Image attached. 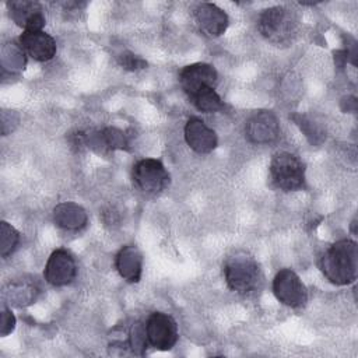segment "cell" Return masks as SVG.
I'll use <instances>...</instances> for the list:
<instances>
[{
	"mask_svg": "<svg viewBox=\"0 0 358 358\" xmlns=\"http://www.w3.org/2000/svg\"><path fill=\"white\" fill-rule=\"evenodd\" d=\"M324 277L336 285L355 281L358 271V248L351 239H340L330 245L320 259Z\"/></svg>",
	"mask_w": 358,
	"mask_h": 358,
	"instance_id": "6da1fadb",
	"label": "cell"
},
{
	"mask_svg": "<svg viewBox=\"0 0 358 358\" xmlns=\"http://www.w3.org/2000/svg\"><path fill=\"white\" fill-rule=\"evenodd\" d=\"M299 27L298 17L294 11L282 7L274 6L264 10L259 15L257 28L260 34L275 45H287L294 41Z\"/></svg>",
	"mask_w": 358,
	"mask_h": 358,
	"instance_id": "7a4b0ae2",
	"label": "cell"
},
{
	"mask_svg": "<svg viewBox=\"0 0 358 358\" xmlns=\"http://www.w3.org/2000/svg\"><path fill=\"white\" fill-rule=\"evenodd\" d=\"M224 277L229 289L238 294H249L257 287L260 271L256 260L250 255L236 252L227 259Z\"/></svg>",
	"mask_w": 358,
	"mask_h": 358,
	"instance_id": "3957f363",
	"label": "cell"
},
{
	"mask_svg": "<svg viewBox=\"0 0 358 358\" xmlns=\"http://www.w3.org/2000/svg\"><path fill=\"white\" fill-rule=\"evenodd\" d=\"M270 178L278 189L294 192L305 183V166L296 155L277 152L270 162Z\"/></svg>",
	"mask_w": 358,
	"mask_h": 358,
	"instance_id": "277c9868",
	"label": "cell"
},
{
	"mask_svg": "<svg viewBox=\"0 0 358 358\" xmlns=\"http://www.w3.org/2000/svg\"><path fill=\"white\" fill-rule=\"evenodd\" d=\"M134 185L147 194H158L169 185V173L161 161L144 158L133 166Z\"/></svg>",
	"mask_w": 358,
	"mask_h": 358,
	"instance_id": "5b68a950",
	"label": "cell"
},
{
	"mask_svg": "<svg viewBox=\"0 0 358 358\" xmlns=\"http://www.w3.org/2000/svg\"><path fill=\"white\" fill-rule=\"evenodd\" d=\"M145 326L148 344L157 350H171L179 337L175 319L162 312H154L148 316Z\"/></svg>",
	"mask_w": 358,
	"mask_h": 358,
	"instance_id": "8992f818",
	"label": "cell"
},
{
	"mask_svg": "<svg viewBox=\"0 0 358 358\" xmlns=\"http://www.w3.org/2000/svg\"><path fill=\"white\" fill-rule=\"evenodd\" d=\"M273 292L275 298L291 308L305 305L308 301V289L299 275L291 268L280 270L273 280Z\"/></svg>",
	"mask_w": 358,
	"mask_h": 358,
	"instance_id": "52a82bcc",
	"label": "cell"
},
{
	"mask_svg": "<svg viewBox=\"0 0 358 358\" xmlns=\"http://www.w3.org/2000/svg\"><path fill=\"white\" fill-rule=\"evenodd\" d=\"M280 124L275 115L270 110L253 113L245 124V136L253 144H268L277 140Z\"/></svg>",
	"mask_w": 358,
	"mask_h": 358,
	"instance_id": "ba28073f",
	"label": "cell"
},
{
	"mask_svg": "<svg viewBox=\"0 0 358 358\" xmlns=\"http://www.w3.org/2000/svg\"><path fill=\"white\" fill-rule=\"evenodd\" d=\"M77 274V266L74 257L64 249L55 250L45 266V280L55 285V287H63L70 284Z\"/></svg>",
	"mask_w": 358,
	"mask_h": 358,
	"instance_id": "9c48e42d",
	"label": "cell"
},
{
	"mask_svg": "<svg viewBox=\"0 0 358 358\" xmlns=\"http://www.w3.org/2000/svg\"><path fill=\"white\" fill-rule=\"evenodd\" d=\"M217 71L211 64L194 63L183 67L179 73V83L187 96L204 88H214L217 84Z\"/></svg>",
	"mask_w": 358,
	"mask_h": 358,
	"instance_id": "30bf717a",
	"label": "cell"
},
{
	"mask_svg": "<svg viewBox=\"0 0 358 358\" xmlns=\"http://www.w3.org/2000/svg\"><path fill=\"white\" fill-rule=\"evenodd\" d=\"M7 7L13 21L24 28V32L42 31L45 27V17L39 3L31 0H14L7 3Z\"/></svg>",
	"mask_w": 358,
	"mask_h": 358,
	"instance_id": "8fae6325",
	"label": "cell"
},
{
	"mask_svg": "<svg viewBox=\"0 0 358 358\" xmlns=\"http://www.w3.org/2000/svg\"><path fill=\"white\" fill-rule=\"evenodd\" d=\"M18 46L24 53L38 62H48L56 53L55 39L43 31L22 32L18 38Z\"/></svg>",
	"mask_w": 358,
	"mask_h": 358,
	"instance_id": "7c38bea8",
	"label": "cell"
},
{
	"mask_svg": "<svg viewBox=\"0 0 358 358\" xmlns=\"http://www.w3.org/2000/svg\"><path fill=\"white\" fill-rule=\"evenodd\" d=\"M185 140L187 145L199 152L208 154L217 147V134L201 119L190 117L185 126Z\"/></svg>",
	"mask_w": 358,
	"mask_h": 358,
	"instance_id": "4fadbf2b",
	"label": "cell"
},
{
	"mask_svg": "<svg viewBox=\"0 0 358 358\" xmlns=\"http://www.w3.org/2000/svg\"><path fill=\"white\" fill-rule=\"evenodd\" d=\"M194 18L199 28L208 36H220L228 27L227 13L211 3L199 4L194 10Z\"/></svg>",
	"mask_w": 358,
	"mask_h": 358,
	"instance_id": "5bb4252c",
	"label": "cell"
},
{
	"mask_svg": "<svg viewBox=\"0 0 358 358\" xmlns=\"http://www.w3.org/2000/svg\"><path fill=\"white\" fill-rule=\"evenodd\" d=\"M116 268L123 280L129 282L140 281L143 271V256L140 250L133 245L123 246L116 255Z\"/></svg>",
	"mask_w": 358,
	"mask_h": 358,
	"instance_id": "9a60e30c",
	"label": "cell"
},
{
	"mask_svg": "<svg viewBox=\"0 0 358 358\" xmlns=\"http://www.w3.org/2000/svg\"><path fill=\"white\" fill-rule=\"evenodd\" d=\"M53 218L59 227L69 231L81 229L87 224L85 210L71 201L57 204L53 210Z\"/></svg>",
	"mask_w": 358,
	"mask_h": 358,
	"instance_id": "2e32d148",
	"label": "cell"
},
{
	"mask_svg": "<svg viewBox=\"0 0 358 358\" xmlns=\"http://www.w3.org/2000/svg\"><path fill=\"white\" fill-rule=\"evenodd\" d=\"M6 295L13 305L21 308V306L31 305L36 299L38 288L31 281L18 280L10 284V289L6 291Z\"/></svg>",
	"mask_w": 358,
	"mask_h": 358,
	"instance_id": "e0dca14e",
	"label": "cell"
},
{
	"mask_svg": "<svg viewBox=\"0 0 358 358\" xmlns=\"http://www.w3.org/2000/svg\"><path fill=\"white\" fill-rule=\"evenodd\" d=\"M189 99L192 101V103L201 112L206 113H211V112H217L218 109H221L222 106V101L220 98V95L215 92L214 88L208 87L204 88L199 92H196L194 95L189 96Z\"/></svg>",
	"mask_w": 358,
	"mask_h": 358,
	"instance_id": "ac0fdd59",
	"label": "cell"
},
{
	"mask_svg": "<svg viewBox=\"0 0 358 358\" xmlns=\"http://www.w3.org/2000/svg\"><path fill=\"white\" fill-rule=\"evenodd\" d=\"M94 143H101L103 147L109 150H123L127 148L129 143L124 136V133L116 127H106L96 136V141ZM91 143V144H94Z\"/></svg>",
	"mask_w": 358,
	"mask_h": 358,
	"instance_id": "d6986e66",
	"label": "cell"
},
{
	"mask_svg": "<svg viewBox=\"0 0 358 358\" xmlns=\"http://www.w3.org/2000/svg\"><path fill=\"white\" fill-rule=\"evenodd\" d=\"M20 242L18 231L8 222L1 221L0 224V253L3 257L11 255Z\"/></svg>",
	"mask_w": 358,
	"mask_h": 358,
	"instance_id": "ffe728a7",
	"label": "cell"
},
{
	"mask_svg": "<svg viewBox=\"0 0 358 358\" xmlns=\"http://www.w3.org/2000/svg\"><path fill=\"white\" fill-rule=\"evenodd\" d=\"M148 340H147V333H145V326L141 323L136 322L131 324L129 329V345L133 354L136 355H143L145 352Z\"/></svg>",
	"mask_w": 358,
	"mask_h": 358,
	"instance_id": "44dd1931",
	"label": "cell"
},
{
	"mask_svg": "<svg viewBox=\"0 0 358 358\" xmlns=\"http://www.w3.org/2000/svg\"><path fill=\"white\" fill-rule=\"evenodd\" d=\"M119 64L126 70L134 71V70H138V69H144L147 63L140 56H136V55L127 52V53H122L119 56Z\"/></svg>",
	"mask_w": 358,
	"mask_h": 358,
	"instance_id": "7402d4cb",
	"label": "cell"
},
{
	"mask_svg": "<svg viewBox=\"0 0 358 358\" xmlns=\"http://www.w3.org/2000/svg\"><path fill=\"white\" fill-rule=\"evenodd\" d=\"M14 327H15L14 315L7 308H3L1 309V319H0V334L7 336L14 330Z\"/></svg>",
	"mask_w": 358,
	"mask_h": 358,
	"instance_id": "603a6c76",
	"label": "cell"
}]
</instances>
